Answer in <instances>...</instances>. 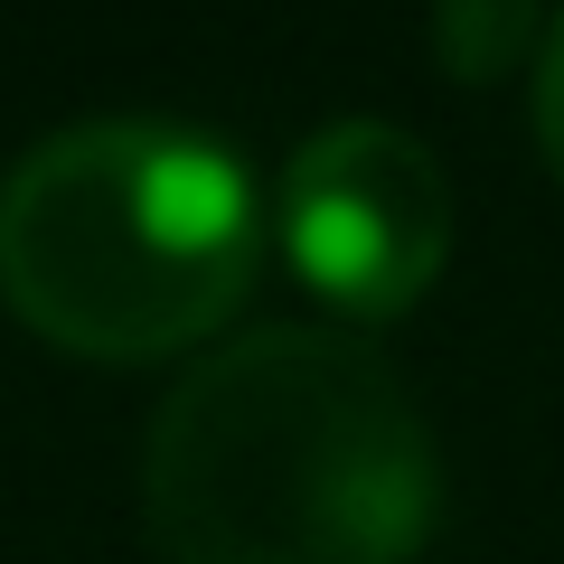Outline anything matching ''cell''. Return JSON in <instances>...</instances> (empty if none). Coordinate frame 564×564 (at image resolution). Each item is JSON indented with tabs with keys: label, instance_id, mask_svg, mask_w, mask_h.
<instances>
[{
	"label": "cell",
	"instance_id": "obj_5",
	"mask_svg": "<svg viewBox=\"0 0 564 564\" xmlns=\"http://www.w3.org/2000/svg\"><path fill=\"white\" fill-rule=\"evenodd\" d=\"M536 141H545V161H555V180H564V20L545 29V47H536Z\"/></svg>",
	"mask_w": 564,
	"mask_h": 564
},
{
	"label": "cell",
	"instance_id": "obj_4",
	"mask_svg": "<svg viewBox=\"0 0 564 564\" xmlns=\"http://www.w3.org/2000/svg\"><path fill=\"white\" fill-rule=\"evenodd\" d=\"M527 39H536V20H527L518 0H462V10H443V20H433V47H443L452 76H470V85L499 76Z\"/></svg>",
	"mask_w": 564,
	"mask_h": 564
},
{
	"label": "cell",
	"instance_id": "obj_1",
	"mask_svg": "<svg viewBox=\"0 0 564 564\" xmlns=\"http://www.w3.org/2000/svg\"><path fill=\"white\" fill-rule=\"evenodd\" d=\"M141 508L170 564H414L443 470L377 348L282 321L170 386Z\"/></svg>",
	"mask_w": 564,
	"mask_h": 564
},
{
	"label": "cell",
	"instance_id": "obj_3",
	"mask_svg": "<svg viewBox=\"0 0 564 564\" xmlns=\"http://www.w3.org/2000/svg\"><path fill=\"white\" fill-rule=\"evenodd\" d=\"M452 245V188L414 132L329 122L282 170V254L348 321H395L423 302Z\"/></svg>",
	"mask_w": 564,
	"mask_h": 564
},
{
	"label": "cell",
	"instance_id": "obj_2",
	"mask_svg": "<svg viewBox=\"0 0 564 564\" xmlns=\"http://www.w3.org/2000/svg\"><path fill=\"white\" fill-rule=\"evenodd\" d=\"M263 263L236 151L188 122H66L0 180V292L76 358L198 348Z\"/></svg>",
	"mask_w": 564,
	"mask_h": 564
}]
</instances>
